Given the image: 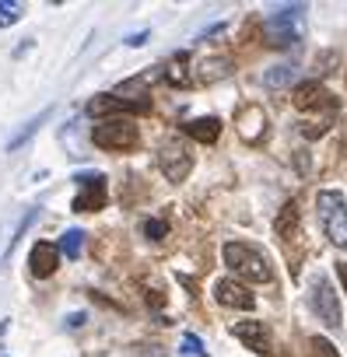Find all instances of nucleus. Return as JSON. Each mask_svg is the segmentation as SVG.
I'll return each instance as SVG.
<instances>
[{
    "label": "nucleus",
    "mask_w": 347,
    "mask_h": 357,
    "mask_svg": "<svg viewBox=\"0 0 347 357\" xmlns=\"http://www.w3.org/2000/svg\"><path fill=\"white\" fill-rule=\"evenodd\" d=\"M46 119H50V109H43L39 116H32V119H29V123H25V126H22V130H18V133H15V137L8 140V151H18V147H25V144H29V140L36 137V130H39V126H43Z\"/></svg>",
    "instance_id": "nucleus-16"
},
{
    "label": "nucleus",
    "mask_w": 347,
    "mask_h": 357,
    "mask_svg": "<svg viewBox=\"0 0 347 357\" xmlns=\"http://www.w3.org/2000/svg\"><path fill=\"white\" fill-rule=\"evenodd\" d=\"M337 277H340V284H344V291H347V263H337Z\"/></svg>",
    "instance_id": "nucleus-31"
},
{
    "label": "nucleus",
    "mask_w": 347,
    "mask_h": 357,
    "mask_svg": "<svg viewBox=\"0 0 347 357\" xmlns=\"http://www.w3.org/2000/svg\"><path fill=\"white\" fill-rule=\"evenodd\" d=\"M140 231H144V238H151V242H161V238L168 235V225H165V221H158V218H147V221L140 225Z\"/></svg>",
    "instance_id": "nucleus-22"
},
{
    "label": "nucleus",
    "mask_w": 347,
    "mask_h": 357,
    "mask_svg": "<svg viewBox=\"0 0 347 357\" xmlns=\"http://www.w3.org/2000/svg\"><path fill=\"white\" fill-rule=\"evenodd\" d=\"M221 259H225V266L235 273V280L267 284V280L274 277L270 259H267L256 245H249V242H228V245L221 249Z\"/></svg>",
    "instance_id": "nucleus-1"
},
{
    "label": "nucleus",
    "mask_w": 347,
    "mask_h": 357,
    "mask_svg": "<svg viewBox=\"0 0 347 357\" xmlns=\"http://www.w3.org/2000/svg\"><path fill=\"white\" fill-rule=\"evenodd\" d=\"M316 207H319L326 238H330L337 249H347V200H344V193L323 190V193L316 197Z\"/></svg>",
    "instance_id": "nucleus-2"
},
{
    "label": "nucleus",
    "mask_w": 347,
    "mask_h": 357,
    "mask_svg": "<svg viewBox=\"0 0 347 357\" xmlns=\"http://www.w3.org/2000/svg\"><path fill=\"white\" fill-rule=\"evenodd\" d=\"M274 228H277L281 238H288V235L298 228V204H284L281 214H277V225H274Z\"/></svg>",
    "instance_id": "nucleus-19"
},
{
    "label": "nucleus",
    "mask_w": 347,
    "mask_h": 357,
    "mask_svg": "<svg viewBox=\"0 0 347 357\" xmlns=\"http://www.w3.org/2000/svg\"><path fill=\"white\" fill-rule=\"evenodd\" d=\"M228 70H232V60L228 56H207L200 63V81H221Z\"/></svg>",
    "instance_id": "nucleus-17"
},
{
    "label": "nucleus",
    "mask_w": 347,
    "mask_h": 357,
    "mask_svg": "<svg viewBox=\"0 0 347 357\" xmlns=\"http://www.w3.org/2000/svg\"><path fill=\"white\" fill-rule=\"evenodd\" d=\"M291 102H295V109L309 112V109H316V105L330 102V95H326V88H323L319 81H302V84H295V91H291Z\"/></svg>",
    "instance_id": "nucleus-12"
},
{
    "label": "nucleus",
    "mask_w": 347,
    "mask_h": 357,
    "mask_svg": "<svg viewBox=\"0 0 347 357\" xmlns=\"http://www.w3.org/2000/svg\"><path fill=\"white\" fill-rule=\"evenodd\" d=\"M232 336L242 340L253 354H270V347H274L263 322H235V326H232Z\"/></svg>",
    "instance_id": "nucleus-11"
},
{
    "label": "nucleus",
    "mask_w": 347,
    "mask_h": 357,
    "mask_svg": "<svg viewBox=\"0 0 347 357\" xmlns=\"http://www.w3.org/2000/svg\"><path fill=\"white\" fill-rule=\"evenodd\" d=\"M81 245H84V231H77V228H71V231L60 238V252H64L67 259H77V256H81Z\"/></svg>",
    "instance_id": "nucleus-20"
},
{
    "label": "nucleus",
    "mask_w": 347,
    "mask_h": 357,
    "mask_svg": "<svg viewBox=\"0 0 347 357\" xmlns=\"http://www.w3.org/2000/svg\"><path fill=\"white\" fill-rule=\"evenodd\" d=\"M74 183L84 190V186H98V183H105V175H102V172H81V175L74 178Z\"/></svg>",
    "instance_id": "nucleus-25"
},
{
    "label": "nucleus",
    "mask_w": 347,
    "mask_h": 357,
    "mask_svg": "<svg viewBox=\"0 0 347 357\" xmlns=\"http://www.w3.org/2000/svg\"><path fill=\"white\" fill-rule=\"evenodd\" d=\"M67 326H71V329H81V326H84V312H74V315H67Z\"/></svg>",
    "instance_id": "nucleus-29"
},
{
    "label": "nucleus",
    "mask_w": 347,
    "mask_h": 357,
    "mask_svg": "<svg viewBox=\"0 0 347 357\" xmlns=\"http://www.w3.org/2000/svg\"><path fill=\"white\" fill-rule=\"evenodd\" d=\"M25 8L15 4V0H0V29H11L15 22H22Z\"/></svg>",
    "instance_id": "nucleus-21"
},
{
    "label": "nucleus",
    "mask_w": 347,
    "mask_h": 357,
    "mask_svg": "<svg viewBox=\"0 0 347 357\" xmlns=\"http://www.w3.org/2000/svg\"><path fill=\"white\" fill-rule=\"evenodd\" d=\"M312 308H316V315H319L323 326H330V329L340 326V298L330 287V280H323V277L312 284Z\"/></svg>",
    "instance_id": "nucleus-8"
},
{
    "label": "nucleus",
    "mask_w": 347,
    "mask_h": 357,
    "mask_svg": "<svg viewBox=\"0 0 347 357\" xmlns=\"http://www.w3.org/2000/svg\"><path fill=\"white\" fill-rule=\"evenodd\" d=\"M190 53H179V56H172L168 60V67H165V81L168 84H179V88H186L190 84Z\"/></svg>",
    "instance_id": "nucleus-15"
},
{
    "label": "nucleus",
    "mask_w": 347,
    "mask_h": 357,
    "mask_svg": "<svg viewBox=\"0 0 347 357\" xmlns=\"http://www.w3.org/2000/svg\"><path fill=\"white\" fill-rule=\"evenodd\" d=\"M158 165L165 172L168 183H183V178L193 172V151L183 144V140H168L161 151H158Z\"/></svg>",
    "instance_id": "nucleus-5"
},
{
    "label": "nucleus",
    "mask_w": 347,
    "mask_h": 357,
    "mask_svg": "<svg viewBox=\"0 0 347 357\" xmlns=\"http://www.w3.org/2000/svg\"><path fill=\"white\" fill-rule=\"evenodd\" d=\"M91 140L102 151H130L137 147V126L130 119H105L91 130Z\"/></svg>",
    "instance_id": "nucleus-4"
},
{
    "label": "nucleus",
    "mask_w": 347,
    "mask_h": 357,
    "mask_svg": "<svg viewBox=\"0 0 347 357\" xmlns=\"http://www.w3.org/2000/svg\"><path fill=\"white\" fill-rule=\"evenodd\" d=\"M102 207H105V183L84 186V190L74 197V211H77V214H91V211H102Z\"/></svg>",
    "instance_id": "nucleus-14"
},
{
    "label": "nucleus",
    "mask_w": 347,
    "mask_h": 357,
    "mask_svg": "<svg viewBox=\"0 0 347 357\" xmlns=\"http://www.w3.org/2000/svg\"><path fill=\"white\" fill-rule=\"evenodd\" d=\"M183 350H186V357H207V354H204V347H200V340H197L193 333H186V336H183Z\"/></svg>",
    "instance_id": "nucleus-24"
},
{
    "label": "nucleus",
    "mask_w": 347,
    "mask_h": 357,
    "mask_svg": "<svg viewBox=\"0 0 347 357\" xmlns=\"http://www.w3.org/2000/svg\"><path fill=\"white\" fill-rule=\"evenodd\" d=\"M147 39H151V32L144 29V32H137V36H130V39H126V46H144Z\"/></svg>",
    "instance_id": "nucleus-28"
},
{
    "label": "nucleus",
    "mask_w": 347,
    "mask_h": 357,
    "mask_svg": "<svg viewBox=\"0 0 347 357\" xmlns=\"http://www.w3.org/2000/svg\"><path fill=\"white\" fill-rule=\"evenodd\" d=\"M337 63H340L337 53H323V56H316V70H319V74H330L326 67H337Z\"/></svg>",
    "instance_id": "nucleus-26"
},
{
    "label": "nucleus",
    "mask_w": 347,
    "mask_h": 357,
    "mask_svg": "<svg viewBox=\"0 0 347 357\" xmlns=\"http://www.w3.org/2000/svg\"><path fill=\"white\" fill-rule=\"evenodd\" d=\"M235 130H239V137H242L249 147H256V144L267 137V112H263V105H256V102L242 105L239 116H235Z\"/></svg>",
    "instance_id": "nucleus-7"
},
{
    "label": "nucleus",
    "mask_w": 347,
    "mask_h": 357,
    "mask_svg": "<svg viewBox=\"0 0 347 357\" xmlns=\"http://www.w3.org/2000/svg\"><path fill=\"white\" fill-rule=\"evenodd\" d=\"M309 347H312V357H340V354H337V347H333L330 340H323V336H312V343H309Z\"/></svg>",
    "instance_id": "nucleus-23"
},
{
    "label": "nucleus",
    "mask_w": 347,
    "mask_h": 357,
    "mask_svg": "<svg viewBox=\"0 0 347 357\" xmlns=\"http://www.w3.org/2000/svg\"><path fill=\"white\" fill-rule=\"evenodd\" d=\"M302 4L291 8H277L267 22H263V36L270 39V46H291L305 36V22H302Z\"/></svg>",
    "instance_id": "nucleus-3"
},
{
    "label": "nucleus",
    "mask_w": 347,
    "mask_h": 357,
    "mask_svg": "<svg viewBox=\"0 0 347 357\" xmlns=\"http://www.w3.org/2000/svg\"><path fill=\"white\" fill-rule=\"evenodd\" d=\"M291 81H295V67H288V63L270 67V70L263 74V88H270V91H281V88H288Z\"/></svg>",
    "instance_id": "nucleus-18"
},
{
    "label": "nucleus",
    "mask_w": 347,
    "mask_h": 357,
    "mask_svg": "<svg viewBox=\"0 0 347 357\" xmlns=\"http://www.w3.org/2000/svg\"><path fill=\"white\" fill-rule=\"evenodd\" d=\"M225 32V25H211L207 32H200V39H214V36H221Z\"/></svg>",
    "instance_id": "nucleus-30"
},
{
    "label": "nucleus",
    "mask_w": 347,
    "mask_h": 357,
    "mask_svg": "<svg viewBox=\"0 0 347 357\" xmlns=\"http://www.w3.org/2000/svg\"><path fill=\"white\" fill-rule=\"evenodd\" d=\"M214 298H218L225 308H242V312H253V308H256V294H253L242 280H235V277H221V280L214 284Z\"/></svg>",
    "instance_id": "nucleus-9"
},
{
    "label": "nucleus",
    "mask_w": 347,
    "mask_h": 357,
    "mask_svg": "<svg viewBox=\"0 0 347 357\" xmlns=\"http://www.w3.org/2000/svg\"><path fill=\"white\" fill-rule=\"evenodd\" d=\"M57 266H60V245H53V242H36L32 252H29V270H32V277L46 280V277L57 273Z\"/></svg>",
    "instance_id": "nucleus-10"
},
{
    "label": "nucleus",
    "mask_w": 347,
    "mask_h": 357,
    "mask_svg": "<svg viewBox=\"0 0 347 357\" xmlns=\"http://www.w3.org/2000/svg\"><path fill=\"white\" fill-rule=\"evenodd\" d=\"M144 116V112H151V102H126V98H119V95H95L91 102H88V116H95V119H123V116Z\"/></svg>",
    "instance_id": "nucleus-6"
},
{
    "label": "nucleus",
    "mask_w": 347,
    "mask_h": 357,
    "mask_svg": "<svg viewBox=\"0 0 347 357\" xmlns=\"http://www.w3.org/2000/svg\"><path fill=\"white\" fill-rule=\"evenodd\" d=\"M326 130H330V126H326V123H305V130H302V133H305V137H309V140H316V137H323V133H326Z\"/></svg>",
    "instance_id": "nucleus-27"
},
{
    "label": "nucleus",
    "mask_w": 347,
    "mask_h": 357,
    "mask_svg": "<svg viewBox=\"0 0 347 357\" xmlns=\"http://www.w3.org/2000/svg\"><path fill=\"white\" fill-rule=\"evenodd\" d=\"M183 133H186V137H193L197 144H214V140L221 137V119H218V116H200V119H190V123L183 126Z\"/></svg>",
    "instance_id": "nucleus-13"
}]
</instances>
